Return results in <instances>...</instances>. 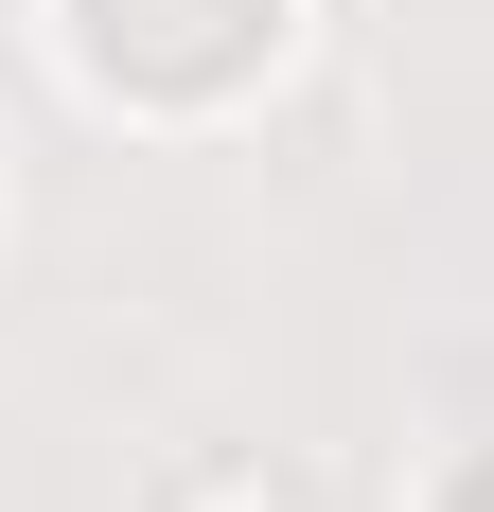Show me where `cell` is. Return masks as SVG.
Listing matches in <instances>:
<instances>
[{
    "instance_id": "cell-1",
    "label": "cell",
    "mask_w": 494,
    "mask_h": 512,
    "mask_svg": "<svg viewBox=\"0 0 494 512\" xmlns=\"http://www.w3.org/2000/svg\"><path fill=\"white\" fill-rule=\"evenodd\" d=\"M71 53L142 106H212L230 71L283 53V0H71Z\"/></svg>"
}]
</instances>
